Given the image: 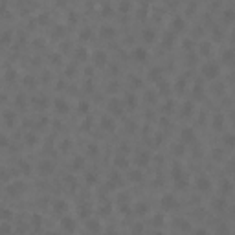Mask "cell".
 <instances>
[{
  "label": "cell",
  "instance_id": "6da1fadb",
  "mask_svg": "<svg viewBox=\"0 0 235 235\" xmlns=\"http://www.w3.org/2000/svg\"><path fill=\"white\" fill-rule=\"evenodd\" d=\"M219 72H220V68H219L217 62H206V65L202 66V76L206 79H215L219 76Z\"/></svg>",
  "mask_w": 235,
  "mask_h": 235
},
{
  "label": "cell",
  "instance_id": "7a4b0ae2",
  "mask_svg": "<svg viewBox=\"0 0 235 235\" xmlns=\"http://www.w3.org/2000/svg\"><path fill=\"white\" fill-rule=\"evenodd\" d=\"M162 206H164L165 209H173V208L178 206V200H176L173 195H171V193H167V195L162 197Z\"/></svg>",
  "mask_w": 235,
  "mask_h": 235
},
{
  "label": "cell",
  "instance_id": "3957f363",
  "mask_svg": "<svg viewBox=\"0 0 235 235\" xmlns=\"http://www.w3.org/2000/svg\"><path fill=\"white\" fill-rule=\"evenodd\" d=\"M195 184H197V189H198V191H208V189L211 187V182H209L208 176H198Z\"/></svg>",
  "mask_w": 235,
  "mask_h": 235
},
{
  "label": "cell",
  "instance_id": "277c9868",
  "mask_svg": "<svg viewBox=\"0 0 235 235\" xmlns=\"http://www.w3.org/2000/svg\"><path fill=\"white\" fill-rule=\"evenodd\" d=\"M132 55H134V59H136L138 62H145V61H147V57H149V53H147V50H145V48H134Z\"/></svg>",
  "mask_w": 235,
  "mask_h": 235
},
{
  "label": "cell",
  "instance_id": "5b68a950",
  "mask_svg": "<svg viewBox=\"0 0 235 235\" xmlns=\"http://www.w3.org/2000/svg\"><path fill=\"white\" fill-rule=\"evenodd\" d=\"M109 110H110L112 114H121V112H123V105H121V101L112 99V101L109 103Z\"/></svg>",
  "mask_w": 235,
  "mask_h": 235
},
{
  "label": "cell",
  "instance_id": "8992f818",
  "mask_svg": "<svg viewBox=\"0 0 235 235\" xmlns=\"http://www.w3.org/2000/svg\"><path fill=\"white\" fill-rule=\"evenodd\" d=\"M94 62L98 66H103V65H106V53L105 51H101V50H98L94 53Z\"/></svg>",
  "mask_w": 235,
  "mask_h": 235
},
{
  "label": "cell",
  "instance_id": "52a82bcc",
  "mask_svg": "<svg viewBox=\"0 0 235 235\" xmlns=\"http://www.w3.org/2000/svg\"><path fill=\"white\" fill-rule=\"evenodd\" d=\"M173 28H175V31H182L186 28V20L182 17H175L173 18Z\"/></svg>",
  "mask_w": 235,
  "mask_h": 235
},
{
  "label": "cell",
  "instance_id": "ba28073f",
  "mask_svg": "<svg viewBox=\"0 0 235 235\" xmlns=\"http://www.w3.org/2000/svg\"><path fill=\"white\" fill-rule=\"evenodd\" d=\"M55 109H57V112H62V114H65V112L70 110V106H68V103H66L65 99H57V101H55Z\"/></svg>",
  "mask_w": 235,
  "mask_h": 235
},
{
  "label": "cell",
  "instance_id": "9c48e42d",
  "mask_svg": "<svg viewBox=\"0 0 235 235\" xmlns=\"http://www.w3.org/2000/svg\"><path fill=\"white\" fill-rule=\"evenodd\" d=\"M142 37H143V40H145V42H153V40H154V37H156V33H154V29L147 28V29H143Z\"/></svg>",
  "mask_w": 235,
  "mask_h": 235
},
{
  "label": "cell",
  "instance_id": "30bf717a",
  "mask_svg": "<svg viewBox=\"0 0 235 235\" xmlns=\"http://www.w3.org/2000/svg\"><path fill=\"white\" fill-rule=\"evenodd\" d=\"M101 35L106 37V39H112V37L116 35V29H114L112 26H103V28H101Z\"/></svg>",
  "mask_w": 235,
  "mask_h": 235
},
{
  "label": "cell",
  "instance_id": "8fae6325",
  "mask_svg": "<svg viewBox=\"0 0 235 235\" xmlns=\"http://www.w3.org/2000/svg\"><path fill=\"white\" fill-rule=\"evenodd\" d=\"M149 158H151V156H149V153H140V154H138V158H136V162H138V165H140V167H143V165L149 164Z\"/></svg>",
  "mask_w": 235,
  "mask_h": 235
},
{
  "label": "cell",
  "instance_id": "7c38bea8",
  "mask_svg": "<svg viewBox=\"0 0 235 235\" xmlns=\"http://www.w3.org/2000/svg\"><path fill=\"white\" fill-rule=\"evenodd\" d=\"M101 127H103V129H106V131H114V121H112V117L105 116L103 120H101Z\"/></svg>",
  "mask_w": 235,
  "mask_h": 235
},
{
  "label": "cell",
  "instance_id": "4fadbf2b",
  "mask_svg": "<svg viewBox=\"0 0 235 235\" xmlns=\"http://www.w3.org/2000/svg\"><path fill=\"white\" fill-rule=\"evenodd\" d=\"M182 140H184V142H193V140H195L193 131H191V129H184V131H182Z\"/></svg>",
  "mask_w": 235,
  "mask_h": 235
},
{
  "label": "cell",
  "instance_id": "5bb4252c",
  "mask_svg": "<svg viewBox=\"0 0 235 235\" xmlns=\"http://www.w3.org/2000/svg\"><path fill=\"white\" fill-rule=\"evenodd\" d=\"M213 206H215L217 211H224V209H226V200H224V198H217V200H213Z\"/></svg>",
  "mask_w": 235,
  "mask_h": 235
},
{
  "label": "cell",
  "instance_id": "9a60e30c",
  "mask_svg": "<svg viewBox=\"0 0 235 235\" xmlns=\"http://www.w3.org/2000/svg\"><path fill=\"white\" fill-rule=\"evenodd\" d=\"M62 228H65L66 231H73L76 230V222H73L72 219H65L62 220Z\"/></svg>",
  "mask_w": 235,
  "mask_h": 235
},
{
  "label": "cell",
  "instance_id": "2e32d148",
  "mask_svg": "<svg viewBox=\"0 0 235 235\" xmlns=\"http://www.w3.org/2000/svg\"><path fill=\"white\" fill-rule=\"evenodd\" d=\"M116 167L127 169V167H129V162H127V158H123V156H116Z\"/></svg>",
  "mask_w": 235,
  "mask_h": 235
},
{
  "label": "cell",
  "instance_id": "e0dca14e",
  "mask_svg": "<svg viewBox=\"0 0 235 235\" xmlns=\"http://www.w3.org/2000/svg\"><path fill=\"white\" fill-rule=\"evenodd\" d=\"M76 55H77L79 61H84V59L88 57V53H87V50H84V48H77L76 50Z\"/></svg>",
  "mask_w": 235,
  "mask_h": 235
},
{
  "label": "cell",
  "instance_id": "ac0fdd59",
  "mask_svg": "<svg viewBox=\"0 0 235 235\" xmlns=\"http://www.w3.org/2000/svg\"><path fill=\"white\" fill-rule=\"evenodd\" d=\"M136 103H138L136 95H132V94H127V105H129L131 109H134V106H136Z\"/></svg>",
  "mask_w": 235,
  "mask_h": 235
},
{
  "label": "cell",
  "instance_id": "d6986e66",
  "mask_svg": "<svg viewBox=\"0 0 235 235\" xmlns=\"http://www.w3.org/2000/svg\"><path fill=\"white\" fill-rule=\"evenodd\" d=\"M131 180H132V182H142V171H132V173H131Z\"/></svg>",
  "mask_w": 235,
  "mask_h": 235
},
{
  "label": "cell",
  "instance_id": "ffe728a7",
  "mask_svg": "<svg viewBox=\"0 0 235 235\" xmlns=\"http://www.w3.org/2000/svg\"><path fill=\"white\" fill-rule=\"evenodd\" d=\"M88 110H90V105H88L87 101H81V103H79V112H83V114H87Z\"/></svg>",
  "mask_w": 235,
  "mask_h": 235
},
{
  "label": "cell",
  "instance_id": "44dd1931",
  "mask_svg": "<svg viewBox=\"0 0 235 235\" xmlns=\"http://www.w3.org/2000/svg\"><path fill=\"white\" fill-rule=\"evenodd\" d=\"M222 57H224V62H231V61H233V51H231V50H226Z\"/></svg>",
  "mask_w": 235,
  "mask_h": 235
},
{
  "label": "cell",
  "instance_id": "7402d4cb",
  "mask_svg": "<svg viewBox=\"0 0 235 235\" xmlns=\"http://www.w3.org/2000/svg\"><path fill=\"white\" fill-rule=\"evenodd\" d=\"M222 142L226 143V147H231L233 145V134H226V136L222 138Z\"/></svg>",
  "mask_w": 235,
  "mask_h": 235
},
{
  "label": "cell",
  "instance_id": "603a6c76",
  "mask_svg": "<svg viewBox=\"0 0 235 235\" xmlns=\"http://www.w3.org/2000/svg\"><path fill=\"white\" fill-rule=\"evenodd\" d=\"M79 37H81L83 40H87V39H90V37H92V31H90L88 28H84V29L81 31V35H79Z\"/></svg>",
  "mask_w": 235,
  "mask_h": 235
},
{
  "label": "cell",
  "instance_id": "cb8c5ba5",
  "mask_svg": "<svg viewBox=\"0 0 235 235\" xmlns=\"http://www.w3.org/2000/svg\"><path fill=\"white\" fill-rule=\"evenodd\" d=\"M233 11H231V9H226V11H224V20H226V22H231V20H233Z\"/></svg>",
  "mask_w": 235,
  "mask_h": 235
},
{
  "label": "cell",
  "instance_id": "d4e9b609",
  "mask_svg": "<svg viewBox=\"0 0 235 235\" xmlns=\"http://www.w3.org/2000/svg\"><path fill=\"white\" fill-rule=\"evenodd\" d=\"M193 94H195V98H202V84H200V83H197V84H195Z\"/></svg>",
  "mask_w": 235,
  "mask_h": 235
},
{
  "label": "cell",
  "instance_id": "484cf974",
  "mask_svg": "<svg viewBox=\"0 0 235 235\" xmlns=\"http://www.w3.org/2000/svg\"><path fill=\"white\" fill-rule=\"evenodd\" d=\"M200 51L204 53V55H208V53L211 51V46L208 44V42H202V46H200Z\"/></svg>",
  "mask_w": 235,
  "mask_h": 235
},
{
  "label": "cell",
  "instance_id": "4316f807",
  "mask_svg": "<svg viewBox=\"0 0 235 235\" xmlns=\"http://www.w3.org/2000/svg\"><path fill=\"white\" fill-rule=\"evenodd\" d=\"M87 228H88V230H92V231H98V230H99V226H98V222H95V220L87 222Z\"/></svg>",
  "mask_w": 235,
  "mask_h": 235
},
{
  "label": "cell",
  "instance_id": "83f0119b",
  "mask_svg": "<svg viewBox=\"0 0 235 235\" xmlns=\"http://www.w3.org/2000/svg\"><path fill=\"white\" fill-rule=\"evenodd\" d=\"M191 112H193V105H191V103H186V105H184L182 114H184V116H187V114H191Z\"/></svg>",
  "mask_w": 235,
  "mask_h": 235
},
{
  "label": "cell",
  "instance_id": "f1b7e54d",
  "mask_svg": "<svg viewBox=\"0 0 235 235\" xmlns=\"http://www.w3.org/2000/svg\"><path fill=\"white\" fill-rule=\"evenodd\" d=\"M151 79H156V81L160 79V68H153L151 70Z\"/></svg>",
  "mask_w": 235,
  "mask_h": 235
},
{
  "label": "cell",
  "instance_id": "f546056e",
  "mask_svg": "<svg viewBox=\"0 0 235 235\" xmlns=\"http://www.w3.org/2000/svg\"><path fill=\"white\" fill-rule=\"evenodd\" d=\"M66 209V204H65V202H55V211H65Z\"/></svg>",
  "mask_w": 235,
  "mask_h": 235
},
{
  "label": "cell",
  "instance_id": "4dcf8cb0",
  "mask_svg": "<svg viewBox=\"0 0 235 235\" xmlns=\"http://www.w3.org/2000/svg\"><path fill=\"white\" fill-rule=\"evenodd\" d=\"M136 211H138V213H140V215H143V213L147 211V206H145V204H138V208H136Z\"/></svg>",
  "mask_w": 235,
  "mask_h": 235
},
{
  "label": "cell",
  "instance_id": "1f68e13d",
  "mask_svg": "<svg viewBox=\"0 0 235 235\" xmlns=\"http://www.w3.org/2000/svg\"><path fill=\"white\" fill-rule=\"evenodd\" d=\"M153 224H154V226H160V224H164V217L156 215V217H154V220H153Z\"/></svg>",
  "mask_w": 235,
  "mask_h": 235
},
{
  "label": "cell",
  "instance_id": "d6a6232c",
  "mask_svg": "<svg viewBox=\"0 0 235 235\" xmlns=\"http://www.w3.org/2000/svg\"><path fill=\"white\" fill-rule=\"evenodd\" d=\"M40 169L46 171V173H50V171L53 169V165H51V164H40Z\"/></svg>",
  "mask_w": 235,
  "mask_h": 235
},
{
  "label": "cell",
  "instance_id": "836d02e7",
  "mask_svg": "<svg viewBox=\"0 0 235 235\" xmlns=\"http://www.w3.org/2000/svg\"><path fill=\"white\" fill-rule=\"evenodd\" d=\"M101 13H105L103 17H112V9H110V6H105V11H101Z\"/></svg>",
  "mask_w": 235,
  "mask_h": 235
},
{
  "label": "cell",
  "instance_id": "e575fe53",
  "mask_svg": "<svg viewBox=\"0 0 235 235\" xmlns=\"http://www.w3.org/2000/svg\"><path fill=\"white\" fill-rule=\"evenodd\" d=\"M219 127H222V116L215 117V129H219Z\"/></svg>",
  "mask_w": 235,
  "mask_h": 235
},
{
  "label": "cell",
  "instance_id": "d590c367",
  "mask_svg": "<svg viewBox=\"0 0 235 235\" xmlns=\"http://www.w3.org/2000/svg\"><path fill=\"white\" fill-rule=\"evenodd\" d=\"M79 167H83V158L81 156L76 158V169H79Z\"/></svg>",
  "mask_w": 235,
  "mask_h": 235
},
{
  "label": "cell",
  "instance_id": "8d00e7d4",
  "mask_svg": "<svg viewBox=\"0 0 235 235\" xmlns=\"http://www.w3.org/2000/svg\"><path fill=\"white\" fill-rule=\"evenodd\" d=\"M129 7H131V6H129V2H123V4L120 6V9H121V11H129Z\"/></svg>",
  "mask_w": 235,
  "mask_h": 235
},
{
  "label": "cell",
  "instance_id": "74e56055",
  "mask_svg": "<svg viewBox=\"0 0 235 235\" xmlns=\"http://www.w3.org/2000/svg\"><path fill=\"white\" fill-rule=\"evenodd\" d=\"M182 153H184V147H182V145L175 147V154H182Z\"/></svg>",
  "mask_w": 235,
  "mask_h": 235
},
{
  "label": "cell",
  "instance_id": "f35d334b",
  "mask_svg": "<svg viewBox=\"0 0 235 235\" xmlns=\"http://www.w3.org/2000/svg\"><path fill=\"white\" fill-rule=\"evenodd\" d=\"M184 48H186V50L193 48V42H191V40H184Z\"/></svg>",
  "mask_w": 235,
  "mask_h": 235
},
{
  "label": "cell",
  "instance_id": "ab89813d",
  "mask_svg": "<svg viewBox=\"0 0 235 235\" xmlns=\"http://www.w3.org/2000/svg\"><path fill=\"white\" fill-rule=\"evenodd\" d=\"M87 182L94 184V182H95V176H94V175H88V176H87Z\"/></svg>",
  "mask_w": 235,
  "mask_h": 235
},
{
  "label": "cell",
  "instance_id": "60d3db41",
  "mask_svg": "<svg viewBox=\"0 0 235 235\" xmlns=\"http://www.w3.org/2000/svg\"><path fill=\"white\" fill-rule=\"evenodd\" d=\"M171 109H173V105H171V101H167V105L164 106V110H165V112H169Z\"/></svg>",
  "mask_w": 235,
  "mask_h": 235
},
{
  "label": "cell",
  "instance_id": "b9f144b4",
  "mask_svg": "<svg viewBox=\"0 0 235 235\" xmlns=\"http://www.w3.org/2000/svg\"><path fill=\"white\" fill-rule=\"evenodd\" d=\"M24 83H26V84H33V79H31V77H26Z\"/></svg>",
  "mask_w": 235,
  "mask_h": 235
}]
</instances>
